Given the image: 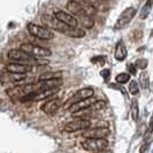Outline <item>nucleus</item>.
<instances>
[{
	"label": "nucleus",
	"mask_w": 153,
	"mask_h": 153,
	"mask_svg": "<svg viewBox=\"0 0 153 153\" xmlns=\"http://www.w3.org/2000/svg\"><path fill=\"white\" fill-rule=\"evenodd\" d=\"M42 21L45 24L46 28H51L54 30L59 31L61 33L67 35L68 37H73V38H82L85 36V32L79 28H69L66 24L61 23L56 17L50 15H43Z\"/></svg>",
	"instance_id": "nucleus-1"
},
{
	"label": "nucleus",
	"mask_w": 153,
	"mask_h": 153,
	"mask_svg": "<svg viewBox=\"0 0 153 153\" xmlns=\"http://www.w3.org/2000/svg\"><path fill=\"white\" fill-rule=\"evenodd\" d=\"M40 90L39 89V84L37 83H28V84H24V85H16L14 88H10L8 89L7 91V96L10 98L12 100H21L31 94L32 92L35 91H38Z\"/></svg>",
	"instance_id": "nucleus-2"
},
{
	"label": "nucleus",
	"mask_w": 153,
	"mask_h": 153,
	"mask_svg": "<svg viewBox=\"0 0 153 153\" xmlns=\"http://www.w3.org/2000/svg\"><path fill=\"white\" fill-rule=\"evenodd\" d=\"M20 50H22L23 52L28 53L29 55L33 56V58H45V56H50L52 55L51 50L43 47V46L35 45V44H31V43H25L22 44Z\"/></svg>",
	"instance_id": "nucleus-3"
},
{
	"label": "nucleus",
	"mask_w": 153,
	"mask_h": 153,
	"mask_svg": "<svg viewBox=\"0 0 153 153\" xmlns=\"http://www.w3.org/2000/svg\"><path fill=\"white\" fill-rule=\"evenodd\" d=\"M82 146L86 151L93 153L104 152L108 146V142L106 139H96V138H86L82 142Z\"/></svg>",
	"instance_id": "nucleus-4"
},
{
	"label": "nucleus",
	"mask_w": 153,
	"mask_h": 153,
	"mask_svg": "<svg viewBox=\"0 0 153 153\" xmlns=\"http://www.w3.org/2000/svg\"><path fill=\"white\" fill-rule=\"evenodd\" d=\"M28 30L32 36H35L39 39H43V40H50L54 37V33L48 28L37 25V24H33V23L28 24Z\"/></svg>",
	"instance_id": "nucleus-5"
},
{
	"label": "nucleus",
	"mask_w": 153,
	"mask_h": 153,
	"mask_svg": "<svg viewBox=\"0 0 153 153\" xmlns=\"http://www.w3.org/2000/svg\"><path fill=\"white\" fill-rule=\"evenodd\" d=\"M94 94V91L93 89L91 88H85V89H81L71 96V98L69 99V101L66 104V107H71L76 102H79V101H83V100H88V99H91V97Z\"/></svg>",
	"instance_id": "nucleus-6"
},
{
	"label": "nucleus",
	"mask_w": 153,
	"mask_h": 153,
	"mask_svg": "<svg viewBox=\"0 0 153 153\" xmlns=\"http://www.w3.org/2000/svg\"><path fill=\"white\" fill-rule=\"evenodd\" d=\"M90 126H91V122L89 120H84V119H81V117H77L76 120H73L68 122L63 130L67 131V132H75V131H79V130H88L90 129Z\"/></svg>",
	"instance_id": "nucleus-7"
},
{
	"label": "nucleus",
	"mask_w": 153,
	"mask_h": 153,
	"mask_svg": "<svg viewBox=\"0 0 153 153\" xmlns=\"http://www.w3.org/2000/svg\"><path fill=\"white\" fill-rule=\"evenodd\" d=\"M136 13H137L136 8H134V7L126 8L122 13L120 14L117 21L115 23V29H122V28H124L128 23L131 22V20L136 15Z\"/></svg>",
	"instance_id": "nucleus-8"
},
{
	"label": "nucleus",
	"mask_w": 153,
	"mask_h": 153,
	"mask_svg": "<svg viewBox=\"0 0 153 153\" xmlns=\"http://www.w3.org/2000/svg\"><path fill=\"white\" fill-rule=\"evenodd\" d=\"M54 17H56L59 21L63 24H66L69 28H77V24H78V21H77L76 17H74L73 15H70L68 13L63 12V10H56L54 13Z\"/></svg>",
	"instance_id": "nucleus-9"
},
{
	"label": "nucleus",
	"mask_w": 153,
	"mask_h": 153,
	"mask_svg": "<svg viewBox=\"0 0 153 153\" xmlns=\"http://www.w3.org/2000/svg\"><path fill=\"white\" fill-rule=\"evenodd\" d=\"M109 129L107 128H93L83 131L82 136L86 138H96V139H105V137L109 136Z\"/></svg>",
	"instance_id": "nucleus-10"
},
{
	"label": "nucleus",
	"mask_w": 153,
	"mask_h": 153,
	"mask_svg": "<svg viewBox=\"0 0 153 153\" xmlns=\"http://www.w3.org/2000/svg\"><path fill=\"white\" fill-rule=\"evenodd\" d=\"M31 70V67L28 65H23L19 62H12L6 65V71L10 74H17V75H27Z\"/></svg>",
	"instance_id": "nucleus-11"
},
{
	"label": "nucleus",
	"mask_w": 153,
	"mask_h": 153,
	"mask_svg": "<svg viewBox=\"0 0 153 153\" xmlns=\"http://www.w3.org/2000/svg\"><path fill=\"white\" fill-rule=\"evenodd\" d=\"M60 105H61L60 99L59 98H53V99H50L47 100V101H45V104L42 106V111L44 113H46V114L52 115L59 109Z\"/></svg>",
	"instance_id": "nucleus-12"
},
{
	"label": "nucleus",
	"mask_w": 153,
	"mask_h": 153,
	"mask_svg": "<svg viewBox=\"0 0 153 153\" xmlns=\"http://www.w3.org/2000/svg\"><path fill=\"white\" fill-rule=\"evenodd\" d=\"M67 8H68L74 15H76V16L88 14V13H86V9L83 7V4L79 2V1H68Z\"/></svg>",
	"instance_id": "nucleus-13"
},
{
	"label": "nucleus",
	"mask_w": 153,
	"mask_h": 153,
	"mask_svg": "<svg viewBox=\"0 0 153 153\" xmlns=\"http://www.w3.org/2000/svg\"><path fill=\"white\" fill-rule=\"evenodd\" d=\"M27 75H17V74H10L2 71L1 73V83H13V82H21L25 78Z\"/></svg>",
	"instance_id": "nucleus-14"
},
{
	"label": "nucleus",
	"mask_w": 153,
	"mask_h": 153,
	"mask_svg": "<svg viewBox=\"0 0 153 153\" xmlns=\"http://www.w3.org/2000/svg\"><path fill=\"white\" fill-rule=\"evenodd\" d=\"M94 101H96V100L88 99V100H83V101H79V102H76V104H74L71 107L69 108V111H70L71 113H76V112H78V111L88 109Z\"/></svg>",
	"instance_id": "nucleus-15"
},
{
	"label": "nucleus",
	"mask_w": 153,
	"mask_h": 153,
	"mask_svg": "<svg viewBox=\"0 0 153 153\" xmlns=\"http://www.w3.org/2000/svg\"><path fill=\"white\" fill-rule=\"evenodd\" d=\"M114 56L117 61H123L127 58V48L122 42H119L115 46Z\"/></svg>",
	"instance_id": "nucleus-16"
},
{
	"label": "nucleus",
	"mask_w": 153,
	"mask_h": 153,
	"mask_svg": "<svg viewBox=\"0 0 153 153\" xmlns=\"http://www.w3.org/2000/svg\"><path fill=\"white\" fill-rule=\"evenodd\" d=\"M39 82L43 81H53V79H62V71H48L39 76Z\"/></svg>",
	"instance_id": "nucleus-17"
},
{
	"label": "nucleus",
	"mask_w": 153,
	"mask_h": 153,
	"mask_svg": "<svg viewBox=\"0 0 153 153\" xmlns=\"http://www.w3.org/2000/svg\"><path fill=\"white\" fill-rule=\"evenodd\" d=\"M77 17L79 19V22L82 23V25L85 27V28H88V29L92 28L93 24H94V21L92 19V16H90L89 14H83V15L77 16Z\"/></svg>",
	"instance_id": "nucleus-18"
},
{
	"label": "nucleus",
	"mask_w": 153,
	"mask_h": 153,
	"mask_svg": "<svg viewBox=\"0 0 153 153\" xmlns=\"http://www.w3.org/2000/svg\"><path fill=\"white\" fill-rule=\"evenodd\" d=\"M138 84L140 85V88L144 89V90H146V89L150 86V77H149V74H147V73H145V71L140 73L139 79H138Z\"/></svg>",
	"instance_id": "nucleus-19"
},
{
	"label": "nucleus",
	"mask_w": 153,
	"mask_h": 153,
	"mask_svg": "<svg viewBox=\"0 0 153 153\" xmlns=\"http://www.w3.org/2000/svg\"><path fill=\"white\" fill-rule=\"evenodd\" d=\"M152 5H153V1H147V2H145V5L143 6L142 10H140V14H139V17H140L142 20H144V19H146V17L149 16L150 12H151Z\"/></svg>",
	"instance_id": "nucleus-20"
},
{
	"label": "nucleus",
	"mask_w": 153,
	"mask_h": 153,
	"mask_svg": "<svg viewBox=\"0 0 153 153\" xmlns=\"http://www.w3.org/2000/svg\"><path fill=\"white\" fill-rule=\"evenodd\" d=\"M138 115H139V107H138V102L136 99H132L131 101V117L134 121L138 120Z\"/></svg>",
	"instance_id": "nucleus-21"
},
{
	"label": "nucleus",
	"mask_w": 153,
	"mask_h": 153,
	"mask_svg": "<svg viewBox=\"0 0 153 153\" xmlns=\"http://www.w3.org/2000/svg\"><path fill=\"white\" fill-rule=\"evenodd\" d=\"M106 106V102L104 100H96L86 111H100Z\"/></svg>",
	"instance_id": "nucleus-22"
},
{
	"label": "nucleus",
	"mask_w": 153,
	"mask_h": 153,
	"mask_svg": "<svg viewBox=\"0 0 153 153\" xmlns=\"http://www.w3.org/2000/svg\"><path fill=\"white\" fill-rule=\"evenodd\" d=\"M130 79V75L127 74V73H121L119 74L117 76L115 77V81L117 84H124V83H128V81Z\"/></svg>",
	"instance_id": "nucleus-23"
},
{
	"label": "nucleus",
	"mask_w": 153,
	"mask_h": 153,
	"mask_svg": "<svg viewBox=\"0 0 153 153\" xmlns=\"http://www.w3.org/2000/svg\"><path fill=\"white\" fill-rule=\"evenodd\" d=\"M129 92H130L131 94H137L138 92H139V85H138V82L137 81H131L130 84H129Z\"/></svg>",
	"instance_id": "nucleus-24"
},
{
	"label": "nucleus",
	"mask_w": 153,
	"mask_h": 153,
	"mask_svg": "<svg viewBox=\"0 0 153 153\" xmlns=\"http://www.w3.org/2000/svg\"><path fill=\"white\" fill-rule=\"evenodd\" d=\"M147 63H149V62H147L146 59H138L137 61L135 62V66H136V68L144 70V69L147 67Z\"/></svg>",
	"instance_id": "nucleus-25"
},
{
	"label": "nucleus",
	"mask_w": 153,
	"mask_h": 153,
	"mask_svg": "<svg viewBox=\"0 0 153 153\" xmlns=\"http://www.w3.org/2000/svg\"><path fill=\"white\" fill-rule=\"evenodd\" d=\"M91 62L92 63H94V65H100V66H102V65H105V58L104 56H94V58H92L91 59Z\"/></svg>",
	"instance_id": "nucleus-26"
},
{
	"label": "nucleus",
	"mask_w": 153,
	"mask_h": 153,
	"mask_svg": "<svg viewBox=\"0 0 153 153\" xmlns=\"http://www.w3.org/2000/svg\"><path fill=\"white\" fill-rule=\"evenodd\" d=\"M127 68H128V70H129V73H130L131 75H136V73H137V68H136L135 63H128Z\"/></svg>",
	"instance_id": "nucleus-27"
},
{
	"label": "nucleus",
	"mask_w": 153,
	"mask_h": 153,
	"mask_svg": "<svg viewBox=\"0 0 153 153\" xmlns=\"http://www.w3.org/2000/svg\"><path fill=\"white\" fill-rule=\"evenodd\" d=\"M100 75L102 76V78H104L105 81H108V78L111 76V71H109L108 69H104V70L100 71Z\"/></svg>",
	"instance_id": "nucleus-28"
},
{
	"label": "nucleus",
	"mask_w": 153,
	"mask_h": 153,
	"mask_svg": "<svg viewBox=\"0 0 153 153\" xmlns=\"http://www.w3.org/2000/svg\"><path fill=\"white\" fill-rule=\"evenodd\" d=\"M151 143H147V142H144V144L140 147V153H145L147 150H149V146H150Z\"/></svg>",
	"instance_id": "nucleus-29"
},
{
	"label": "nucleus",
	"mask_w": 153,
	"mask_h": 153,
	"mask_svg": "<svg viewBox=\"0 0 153 153\" xmlns=\"http://www.w3.org/2000/svg\"><path fill=\"white\" fill-rule=\"evenodd\" d=\"M99 153H109V152H99Z\"/></svg>",
	"instance_id": "nucleus-30"
},
{
	"label": "nucleus",
	"mask_w": 153,
	"mask_h": 153,
	"mask_svg": "<svg viewBox=\"0 0 153 153\" xmlns=\"http://www.w3.org/2000/svg\"><path fill=\"white\" fill-rule=\"evenodd\" d=\"M151 36H152V37H153V30H152V33H151Z\"/></svg>",
	"instance_id": "nucleus-31"
}]
</instances>
